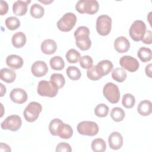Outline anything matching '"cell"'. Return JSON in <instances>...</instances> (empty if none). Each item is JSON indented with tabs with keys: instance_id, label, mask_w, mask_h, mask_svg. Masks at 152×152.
I'll use <instances>...</instances> for the list:
<instances>
[{
	"instance_id": "cell-1",
	"label": "cell",
	"mask_w": 152,
	"mask_h": 152,
	"mask_svg": "<svg viewBox=\"0 0 152 152\" xmlns=\"http://www.w3.org/2000/svg\"><path fill=\"white\" fill-rule=\"evenodd\" d=\"M75 43L81 50H87L91 46V42L89 37L90 30L86 26H80L74 31Z\"/></svg>"
},
{
	"instance_id": "cell-2",
	"label": "cell",
	"mask_w": 152,
	"mask_h": 152,
	"mask_svg": "<svg viewBox=\"0 0 152 152\" xmlns=\"http://www.w3.org/2000/svg\"><path fill=\"white\" fill-rule=\"evenodd\" d=\"M58 89V87L53 82L44 80L39 82L37 91L41 96L53 97L57 95Z\"/></svg>"
},
{
	"instance_id": "cell-3",
	"label": "cell",
	"mask_w": 152,
	"mask_h": 152,
	"mask_svg": "<svg viewBox=\"0 0 152 152\" xmlns=\"http://www.w3.org/2000/svg\"><path fill=\"white\" fill-rule=\"evenodd\" d=\"M75 8L81 14L87 13L92 15L98 11L99 5L96 0H80L77 2Z\"/></svg>"
},
{
	"instance_id": "cell-4",
	"label": "cell",
	"mask_w": 152,
	"mask_h": 152,
	"mask_svg": "<svg viewBox=\"0 0 152 152\" xmlns=\"http://www.w3.org/2000/svg\"><path fill=\"white\" fill-rule=\"evenodd\" d=\"M76 22V15L72 12H67L59 20L56 25L59 30L68 32L73 28Z\"/></svg>"
},
{
	"instance_id": "cell-5",
	"label": "cell",
	"mask_w": 152,
	"mask_h": 152,
	"mask_svg": "<svg viewBox=\"0 0 152 152\" xmlns=\"http://www.w3.org/2000/svg\"><path fill=\"white\" fill-rule=\"evenodd\" d=\"M103 96L111 103H117L120 99V91L118 87L115 84L109 82L103 88Z\"/></svg>"
},
{
	"instance_id": "cell-6",
	"label": "cell",
	"mask_w": 152,
	"mask_h": 152,
	"mask_svg": "<svg viewBox=\"0 0 152 152\" xmlns=\"http://www.w3.org/2000/svg\"><path fill=\"white\" fill-rule=\"evenodd\" d=\"M146 31V25L142 20H135L131 24L129 29V34L131 39L139 42L142 40Z\"/></svg>"
},
{
	"instance_id": "cell-7",
	"label": "cell",
	"mask_w": 152,
	"mask_h": 152,
	"mask_svg": "<svg viewBox=\"0 0 152 152\" xmlns=\"http://www.w3.org/2000/svg\"><path fill=\"white\" fill-rule=\"evenodd\" d=\"M42 110V106L39 103L31 102L26 107L23 115L27 122H33L38 118Z\"/></svg>"
},
{
	"instance_id": "cell-8",
	"label": "cell",
	"mask_w": 152,
	"mask_h": 152,
	"mask_svg": "<svg viewBox=\"0 0 152 152\" xmlns=\"http://www.w3.org/2000/svg\"><path fill=\"white\" fill-rule=\"evenodd\" d=\"M112 28V18L107 15L99 16L96 20V30L101 36L108 35Z\"/></svg>"
},
{
	"instance_id": "cell-9",
	"label": "cell",
	"mask_w": 152,
	"mask_h": 152,
	"mask_svg": "<svg viewBox=\"0 0 152 152\" xmlns=\"http://www.w3.org/2000/svg\"><path fill=\"white\" fill-rule=\"evenodd\" d=\"M77 131L80 134L87 136H94L99 132L97 124L93 121H84L77 125Z\"/></svg>"
},
{
	"instance_id": "cell-10",
	"label": "cell",
	"mask_w": 152,
	"mask_h": 152,
	"mask_svg": "<svg viewBox=\"0 0 152 152\" xmlns=\"http://www.w3.org/2000/svg\"><path fill=\"white\" fill-rule=\"evenodd\" d=\"M22 125L21 117L17 115H12L7 117L1 123V128L11 131H18Z\"/></svg>"
},
{
	"instance_id": "cell-11",
	"label": "cell",
	"mask_w": 152,
	"mask_h": 152,
	"mask_svg": "<svg viewBox=\"0 0 152 152\" xmlns=\"http://www.w3.org/2000/svg\"><path fill=\"white\" fill-rule=\"evenodd\" d=\"M119 64L122 67L130 72H135L140 66L137 59L129 55L122 56L119 59Z\"/></svg>"
},
{
	"instance_id": "cell-12",
	"label": "cell",
	"mask_w": 152,
	"mask_h": 152,
	"mask_svg": "<svg viewBox=\"0 0 152 152\" xmlns=\"http://www.w3.org/2000/svg\"><path fill=\"white\" fill-rule=\"evenodd\" d=\"M11 100L18 104H22L25 103L28 98L26 91L20 88H15L11 90L10 94Z\"/></svg>"
},
{
	"instance_id": "cell-13",
	"label": "cell",
	"mask_w": 152,
	"mask_h": 152,
	"mask_svg": "<svg viewBox=\"0 0 152 152\" xmlns=\"http://www.w3.org/2000/svg\"><path fill=\"white\" fill-rule=\"evenodd\" d=\"M31 71L34 76L36 77H41L45 76L47 74L48 67L44 61H37L32 64Z\"/></svg>"
},
{
	"instance_id": "cell-14",
	"label": "cell",
	"mask_w": 152,
	"mask_h": 152,
	"mask_svg": "<svg viewBox=\"0 0 152 152\" xmlns=\"http://www.w3.org/2000/svg\"><path fill=\"white\" fill-rule=\"evenodd\" d=\"M108 142L109 147L113 150H118L121 148L123 144V138L119 132H112L109 138Z\"/></svg>"
},
{
	"instance_id": "cell-15",
	"label": "cell",
	"mask_w": 152,
	"mask_h": 152,
	"mask_svg": "<svg viewBox=\"0 0 152 152\" xmlns=\"http://www.w3.org/2000/svg\"><path fill=\"white\" fill-rule=\"evenodd\" d=\"M114 48L119 53H125L130 48V42L128 39L124 36L117 37L114 42Z\"/></svg>"
},
{
	"instance_id": "cell-16",
	"label": "cell",
	"mask_w": 152,
	"mask_h": 152,
	"mask_svg": "<svg viewBox=\"0 0 152 152\" xmlns=\"http://www.w3.org/2000/svg\"><path fill=\"white\" fill-rule=\"evenodd\" d=\"M31 1L18 0L15 1L12 5V11L17 16H22L26 14L27 11L28 4Z\"/></svg>"
},
{
	"instance_id": "cell-17",
	"label": "cell",
	"mask_w": 152,
	"mask_h": 152,
	"mask_svg": "<svg viewBox=\"0 0 152 152\" xmlns=\"http://www.w3.org/2000/svg\"><path fill=\"white\" fill-rule=\"evenodd\" d=\"M23 58L15 54L8 55L6 59L7 65L14 69H18L21 68L23 65Z\"/></svg>"
},
{
	"instance_id": "cell-18",
	"label": "cell",
	"mask_w": 152,
	"mask_h": 152,
	"mask_svg": "<svg viewBox=\"0 0 152 152\" xmlns=\"http://www.w3.org/2000/svg\"><path fill=\"white\" fill-rule=\"evenodd\" d=\"M40 48L43 53L46 55H52L56 52L57 45L52 39H46L41 43Z\"/></svg>"
},
{
	"instance_id": "cell-19",
	"label": "cell",
	"mask_w": 152,
	"mask_h": 152,
	"mask_svg": "<svg viewBox=\"0 0 152 152\" xmlns=\"http://www.w3.org/2000/svg\"><path fill=\"white\" fill-rule=\"evenodd\" d=\"M113 64L109 60H102L96 65L97 69L100 75L103 77L107 75L113 69Z\"/></svg>"
},
{
	"instance_id": "cell-20",
	"label": "cell",
	"mask_w": 152,
	"mask_h": 152,
	"mask_svg": "<svg viewBox=\"0 0 152 152\" xmlns=\"http://www.w3.org/2000/svg\"><path fill=\"white\" fill-rule=\"evenodd\" d=\"M73 135L72 127L64 122H62L57 130V136L63 139H69Z\"/></svg>"
},
{
	"instance_id": "cell-21",
	"label": "cell",
	"mask_w": 152,
	"mask_h": 152,
	"mask_svg": "<svg viewBox=\"0 0 152 152\" xmlns=\"http://www.w3.org/2000/svg\"><path fill=\"white\" fill-rule=\"evenodd\" d=\"M0 78L2 81L7 83H11L16 78V73L13 69L4 68L1 69Z\"/></svg>"
},
{
	"instance_id": "cell-22",
	"label": "cell",
	"mask_w": 152,
	"mask_h": 152,
	"mask_svg": "<svg viewBox=\"0 0 152 152\" xmlns=\"http://www.w3.org/2000/svg\"><path fill=\"white\" fill-rule=\"evenodd\" d=\"M137 111L140 115L148 116L151 113V102L148 100H144L140 102L137 107Z\"/></svg>"
},
{
	"instance_id": "cell-23",
	"label": "cell",
	"mask_w": 152,
	"mask_h": 152,
	"mask_svg": "<svg viewBox=\"0 0 152 152\" xmlns=\"http://www.w3.org/2000/svg\"><path fill=\"white\" fill-rule=\"evenodd\" d=\"M26 43V36L21 31L14 33L12 37V44L16 48H21Z\"/></svg>"
},
{
	"instance_id": "cell-24",
	"label": "cell",
	"mask_w": 152,
	"mask_h": 152,
	"mask_svg": "<svg viewBox=\"0 0 152 152\" xmlns=\"http://www.w3.org/2000/svg\"><path fill=\"white\" fill-rule=\"evenodd\" d=\"M126 71L122 68H116L112 72V78L118 83L124 81L126 80Z\"/></svg>"
},
{
	"instance_id": "cell-25",
	"label": "cell",
	"mask_w": 152,
	"mask_h": 152,
	"mask_svg": "<svg viewBox=\"0 0 152 152\" xmlns=\"http://www.w3.org/2000/svg\"><path fill=\"white\" fill-rule=\"evenodd\" d=\"M138 57L143 62H147L151 59V50L146 47H141L137 52Z\"/></svg>"
},
{
	"instance_id": "cell-26",
	"label": "cell",
	"mask_w": 152,
	"mask_h": 152,
	"mask_svg": "<svg viewBox=\"0 0 152 152\" xmlns=\"http://www.w3.org/2000/svg\"><path fill=\"white\" fill-rule=\"evenodd\" d=\"M50 67L52 69L60 71L65 66V62L64 59L60 56H55L52 57L49 61Z\"/></svg>"
},
{
	"instance_id": "cell-27",
	"label": "cell",
	"mask_w": 152,
	"mask_h": 152,
	"mask_svg": "<svg viewBox=\"0 0 152 152\" xmlns=\"http://www.w3.org/2000/svg\"><path fill=\"white\" fill-rule=\"evenodd\" d=\"M91 147L94 152H103L106 148V142L102 138H96L93 140Z\"/></svg>"
},
{
	"instance_id": "cell-28",
	"label": "cell",
	"mask_w": 152,
	"mask_h": 152,
	"mask_svg": "<svg viewBox=\"0 0 152 152\" xmlns=\"http://www.w3.org/2000/svg\"><path fill=\"white\" fill-rule=\"evenodd\" d=\"M30 12L33 17L35 18H40L44 15L45 10L40 4L34 3L31 6Z\"/></svg>"
},
{
	"instance_id": "cell-29",
	"label": "cell",
	"mask_w": 152,
	"mask_h": 152,
	"mask_svg": "<svg viewBox=\"0 0 152 152\" xmlns=\"http://www.w3.org/2000/svg\"><path fill=\"white\" fill-rule=\"evenodd\" d=\"M110 116L114 121L121 122L124 119L125 116V113L122 108L115 107L111 110Z\"/></svg>"
},
{
	"instance_id": "cell-30",
	"label": "cell",
	"mask_w": 152,
	"mask_h": 152,
	"mask_svg": "<svg viewBox=\"0 0 152 152\" xmlns=\"http://www.w3.org/2000/svg\"><path fill=\"white\" fill-rule=\"evenodd\" d=\"M65 58L69 63L75 64L81 58V55L77 50L74 49H70L66 53Z\"/></svg>"
},
{
	"instance_id": "cell-31",
	"label": "cell",
	"mask_w": 152,
	"mask_h": 152,
	"mask_svg": "<svg viewBox=\"0 0 152 152\" xmlns=\"http://www.w3.org/2000/svg\"><path fill=\"white\" fill-rule=\"evenodd\" d=\"M68 77L71 80H78L81 76V73L78 68L75 66H69L66 70Z\"/></svg>"
},
{
	"instance_id": "cell-32",
	"label": "cell",
	"mask_w": 152,
	"mask_h": 152,
	"mask_svg": "<svg viewBox=\"0 0 152 152\" xmlns=\"http://www.w3.org/2000/svg\"><path fill=\"white\" fill-rule=\"evenodd\" d=\"M5 23L7 27L10 30H15L20 26V21L19 19L14 16L7 18Z\"/></svg>"
},
{
	"instance_id": "cell-33",
	"label": "cell",
	"mask_w": 152,
	"mask_h": 152,
	"mask_svg": "<svg viewBox=\"0 0 152 152\" xmlns=\"http://www.w3.org/2000/svg\"><path fill=\"white\" fill-rule=\"evenodd\" d=\"M50 81L55 84L58 88H62L65 83V80L64 75L59 73L52 74L50 75Z\"/></svg>"
},
{
	"instance_id": "cell-34",
	"label": "cell",
	"mask_w": 152,
	"mask_h": 152,
	"mask_svg": "<svg viewBox=\"0 0 152 152\" xmlns=\"http://www.w3.org/2000/svg\"><path fill=\"white\" fill-rule=\"evenodd\" d=\"M135 103V97L130 94V93H126L122 97V105L127 109L132 108Z\"/></svg>"
},
{
	"instance_id": "cell-35",
	"label": "cell",
	"mask_w": 152,
	"mask_h": 152,
	"mask_svg": "<svg viewBox=\"0 0 152 152\" xmlns=\"http://www.w3.org/2000/svg\"><path fill=\"white\" fill-rule=\"evenodd\" d=\"M94 112L97 116L103 118L108 115L109 107L106 104L104 103H100L96 106Z\"/></svg>"
},
{
	"instance_id": "cell-36",
	"label": "cell",
	"mask_w": 152,
	"mask_h": 152,
	"mask_svg": "<svg viewBox=\"0 0 152 152\" xmlns=\"http://www.w3.org/2000/svg\"><path fill=\"white\" fill-rule=\"evenodd\" d=\"M62 122H63L58 118H55L50 122L49 125V130L52 135L57 136V130Z\"/></svg>"
},
{
	"instance_id": "cell-37",
	"label": "cell",
	"mask_w": 152,
	"mask_h": 152,
	"mask_svg": "<svg viewBox=\"0 0 152 152\" xmlns=\"http://www.w3.org/2000/svg\"><path fill=\"white\" fill-rule=\"evenodd\" d=\"M93 61L89 55H84L80 58V65L84 69H90L93 66Z\"/></svg>"
},
{
	"instance_id": "cell-38",
	"label": "cell",
	"mask_w": 152,
	"mask_h": 152,
	"mask_svg": "<svg viewBox=\"0 0 152 152\" xmlns=\"http://www.w3.org/2000/svg\"><path fill=\"white\" fill-rule=\"evenodd\" d=\"M87 75L90 80L93 81H96L102 78L97 69L96 65L93 66L91 68L87 70Z\"/></svg>"
},
{
	"instance_id": "cell-39",
	"label": "cell",
	"mask_w": 152,
	"mask_h": 152,
	"mask_svg": "<svg viewBox=\"0 0 152 152\" xmlns=\"http://www.w3.org/2000/svg\"><path fill=\"white\" fill-rule=\"evenodd\" d=\"M55 150L57 152H61V151L71 152L72 151V148L69 144L65 142H59L56 145Z\"/></svg>"
},
{
	"instance_id": "cell-40",
	"label": "cell",
	"mask_w": 152,
	"mask_h": 152,
	"mask_svg": "<svg viewBox=\"0 0 152 152\" xmlns=\"http://www.w3.org/2000/svg\"><path fill=\"white\" fill-rule=\"evenodd\" d=\"M142 43L147 44V45H150L152 42V32L151 30H146L145 33L141 40Z\"/></svg>"
},
{
	"instance_id": "cell-41",
	"label": "cell",
	"mask_w": 152,
	"mask_h": 152,
	"mask_svg": "<svg viewBox=\"0 0 152 152\" xmlns=\"http://www.w3.org/2000/svg\"><path fill=\"white\" fill-rule=\"evenodd\" d=\"M0 15H3L8 11V5L6 1H0Z\"/></svg>"
},
{
	"instance_id": "cell-42",
	"label": "cell",
	"mask_w": 152,
	"mask_h": 152,
	"mask_svg": "<svg viewBox=\"0 0 152 152\" xmlns=\"http://www.w3.org/2000/svg\"><path fill=\"white\" fill-rule=\"evenodd\" d=\"M0 151H11V150L10 147L8 145H7V144L1 142L0 144Z\"/></svg>"
},
{
	"instance_id": "cell-43",
	"label": "cell",
	"mask_w": 152,
	"mask_h": 152,
	"mask_svg": "<svg viewBox=\"0 0 152 152\" xmlns=\"http://www.w3.org/2000/svg\"><path fill=\"white\" fill-rule=\"evenodd\" d=\"M151 64H149L146 65L145 68V74L150 78H151Z\"/></svg>"
},
{
	"instance_id": "cell-44",
	"label": "cell",
	"mask_w": 152,
	"mask_h": 152,
	"mask_svg": "<svg viewBox=\"0 0 152 152\" xmlns=\"http://www.w3.org/2000/svg\"><path fill=\"white\" fill-rule=\"evenodd\" d=\"M0 86H1V90L0 96L2 97L6 93V87L2 83L0 84Z\"/></svg>"
},
{
	"instance_id": "cell-45",
	"label": "cell",
	"mask_w": 152,
	"mask_h": 152,
	"mask_svg": "<svg viewBox=\"0 0 152 152\" xmlns=\"http://www.w3.org/2000/svg\"><path fill=\"white\" fill-rule=\"evenodd\" d=\"M40 2H42V3H43V4H50V3H51L52 2H53V1H39Z\"/></svg>"
}]
</instances>
